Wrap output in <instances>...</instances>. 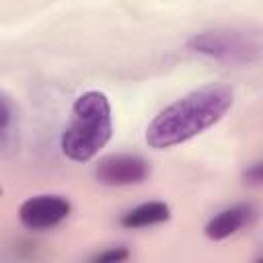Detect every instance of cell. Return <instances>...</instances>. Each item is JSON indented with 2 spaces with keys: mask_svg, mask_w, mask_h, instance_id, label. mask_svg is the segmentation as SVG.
I'll return each instance as SVG.
<instances>
[{
  "mask_svg": "<svg viewBox=\"0 0 263 263\" xmlns=\"http://www.w3.org/2000/svg\"><path fill=\"white\" fill-rule=\"evenodd\" d=\"M234 103L228 84L201 86L164 107L146 127V142L154 150L183 144L218 123Z\"/></svg>",
  "mask_w": 263,
  "mask_h": 263,
  "instance_id": "obj_1",
  "label": "cell"
},
{
  "mask_svg": "<svg viewBox=\"0 0 263 263\" xmlns=\"http://www.w3.org/2000/svg\"><path fill=\"white\" fill-rule=\"evenodd\" d=\"M113 136L111 103L105 92H82L72 105V119L62 134V152L76 162L97 156Z\"/></svg>",
  "mask_w": 263,
  "mask_h": 263,
  "instance_id": "obj_2",
  "label": "cell"
},
{
  "mask_svg": "<svg viewBox=\"0 0 263 263\" xmlns=\"http://www.w3.org/2000/svg\"><path fill=\"white\" fill-rule=\"evenodd\" d=\"M187 47L203 58L224 64H253L263 58V33L255 29H210L195 33Z\"/></svg>",
  "mask_w": 263,
  "mask_h": 263,
  "instance_id": "obj_3",
  "label": "cell"
},
{
  "mask_svg": "<svg viewBox=\"0 0 263 263\" xmlns=\"http://www.w3.org/2000/svg\"><path fill=\"white\" fill-rule=\"evenodd\" d=\"M150 177V164L140 154L119 152L101 158L95 166L97 183L105 187H127L140 185Z\"/></svg>",
  "mask_w": 263,
  "mask_h": 263,
  "instance_id": "obj_4",
  "label": "cell"
},
{
  "mask_svg": "<svg viewBox=\"0 0 263 263\" xmlns=\"http://www.w3.org/2000/svg\"><path fill=\"white\" fill-rule=\"evenodd\" d=\"M70 201L64 195H35L21 203L18 208V220L23 226L31 230H47L58 224H62L70 216Z\"/></svg>",
  "mask_w": 263,
  "mask_h": 263,
  "instance_id": "obj_5",
  "label": "cell"
},
{
  "mask_svg": "<svg viewBox=\"0 0 263 263\" xmlns=\"http://www.w3.org/2000/svg\"><path fill=\"white\" fill-rule=\"evenodd\" d=\"M255 218H257V210L253 203H234L230 208H224L216 216H212L203 232L210 240H224L236 234L240 228L249 226Z\"/></svg>",
  "mask_w": 263,
  "mask_h": 263,
  "instance_id": "obj_6",
  "label": "cell"
},
{
  "mask_svg": "<svg viewBox=\"0 0 263 263\" xmlns=\"http://www.w3.org/2000/svg\"><path fill=\"white\" fill-rule=\"evenodd\" d=\"M171 218V208L164 201H146L140 203L136 208H132L129 212H125L119 220V224L123 228H146V226H154V224H162Z\"/></svg>",
  "mask_w": 263,
  "mask_h": 263,
  "instance_id": "obj_7",
  "label": "cell"
},
{
  "mask_svg": "<svg viewBox=\"0 0 263 263\" xmlns=\"http://www.w3.org/2000/svg\"><path fill=\"white\" fill-rule=\"evenodd\" d=\"M14 129H16L14 107H12V103H10V97L4 92V95H2V134H0V142H2V148H4V150L10 148Z\"/></svg>",
  "mask_w": 263,
  "mask_h": 263,
  "instance_id": "obj_8",
  "label": "cell"
},
{
  "mask_svg": "<svg viewBox=\"0 0 263 263\" xmlns=\"http://www.w3.org/2000/svg\"><path fill=\"white\" fill-rule=\"evenodd\" d=\"M127 257H129V251L125 247H111L103 253H97L92 257V261H101V263H113L115 261L117 263V261H125Z\"/></svg>",
  "mask_w": 263,
  "mask_h": 263,
  "instance_id": "obj_9",
  "label": "cell"
},
{
  "mask_svg": "<svg viewBox=\"0 0 263 263\" xmlns=\"http://www.w3.org/2000/svg\"><path fill=\"white\" fill-rule=\"evenodd\" d=\"M242 181L247 185H263V160H257L247 166L242 173Z\"/></svg>",
  "mask_w": 263,
  "mask_h": 263,
  "instance_id": "obj_10",
  "label": "cell"
},
{
  "mask_svg": "<svg viewBox=\"0 0 263 263\" xmlns=\"http://www.w3.org/2000/svg\"><path fill=\"white\" fill-rule=\"evenodd\" d=\"M261 261H263V257H261Z\"/></svg>",
  "mask_w": 263,
  "mask_h": 263,
  "instance_id": "obj_11",
  "label": "cell"
}]
</instances>
